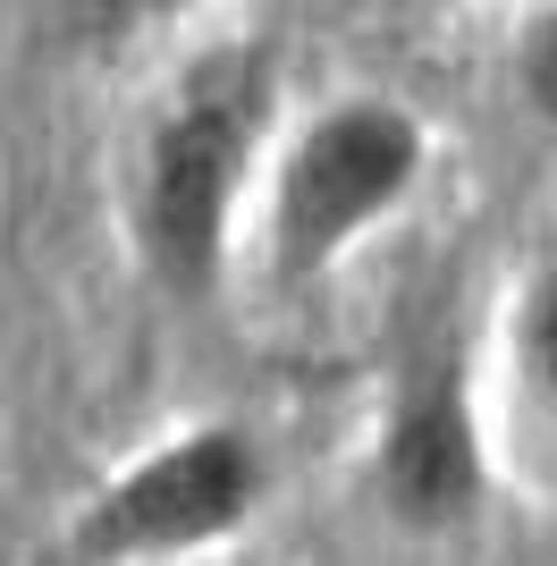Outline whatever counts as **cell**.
Returning <instances> with one entry per match:
<instances>
[{
  "instance_id": "6",
  "label": "cell",
  "mask_w": 557,
  "mask_h": 566,
  "mask_svg": "<svg viewBox=\"0 0 557 566\" xmlns=\"http://www.w3.org/2000/svg\"><path fill=\"white\" fill-rule=\"evenodd\" d=\"M515 85L524 102L540 111V127H557V9H540L524 25V43H515Z\"/></svg>"
},
{
  "instance_id": "3",
  "label": "cell",
  "mask_w": 557,
  "mask_h": 566,
  "mask_svg": "<svg viewBox=\"0 0 557 566\" xmlns=\"http://www.w3.org/2000/svg\"><path fill=\"white\" fill-rule=\"evenodd\" d=\"M262 499V457L237 423H195L169 449L118 465L60 533V566H161L229 542Z\"/></svg>"
},
{
  "instance_id": "5",
  "label": "cell",
  "mask_w": 557,
  "mask_h": 566,
  "mask_svg": "<svg viewBox=\"0 0 557 566\" xmlns=\"http://www.w3.org/2000/svg\"><path fill=\"white\" fill-rule=\"evenodd\" d=\"M515 389H524L540 449L557 457V271H540L515 305Z\"/></svg>"
},
{
  "instance_id": "2",
  "label": "cell",
  "mask_w": 557,
  "mask_h": 566,
  "mask_svg": "<svg viewBox=\"0 0 557 566\" xmlns=\"http://www.w3.org/2000/svg\"><path fill=\"white\" fill-rule=\"evenodd\" d=\"M422 153H431L422 127L380 94H347L313 111L271 169V271L322 280L355 237H371L414 195Z\"/></svg>"
},
{
  "instance_id": "1",
  "label": "cell",
  "mask_w": 557,
  "mask_h": 566,
  "mask_svg": "<svg viewBox=\"0 0 557 566\" xmlns=\"http://www.w3.org/2000/svg\"><path fill=\"white\" fill-rule=\"evenodd\" d=\"M262 102H271V69L254 51H211L203 69H186V85L144 136L136 254L169 296H203L229 262V220L262 144Z\"/></svg>"
},
{
  "instance_id": "4",
  "label": "cell",
  "mask_w": 557,
  "mask_h": 566,
  "mask_svg": "<svg viewBox=\"0 0 557 566\" xmlns=\"http://www.w3.org/2000/svg\"><path fill=\"white\" fill-rule=\"evenodd\" d=\"M380 499L406 524L440 533L464 524L482 499V423H473V389H464L456 355H431L406 373L380 423Z\"/></svg>"
}]
</instances>
